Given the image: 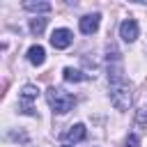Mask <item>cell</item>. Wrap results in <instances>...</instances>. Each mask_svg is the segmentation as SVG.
Here are the masks:
<instances>
[{
	"label": "cell",
	"mask_w": 147,
	"mask_h": 147,
	"mask_svg": "<svg viewBox=\"0 0 147 147\" xmlns=\"http://www.w3.org/2000/svg\"><path fill=\"white\" fill-rule=\"evenodd\" d=\"M106 74H108V85H110V101L117 110H129L131 106V83L124 76V62L122 53L117 51L115 44H108L106 51Z\"/></svg>",
	"instance_id": "cell-1"
},
{
	"label": "cell",
	"mask_w": 147,
	"mask_h": 147,
	"mask_svg": "<svg viewBox=\"0 0 147 147\" xmlns=\"http://www.w3.org/2000/svg\"><path fill=\"white\" fill-rule=\"evenodd\" d=\"M46 101H48L51 110L57 113V115H64L76 106V96L71 92L62 90V87H48L46 90Z\"/></svg>",
	"instance_id": "cell-2"
},
{
	"label": "cell",
	"mask_w": 147,
	"mask_h": 147,
	"mask_svg": "<svg viewBox=\"0 0 147 147\" xmlns=\"http://www.w3.org/2000/svg\"><path fill=\"white\" fill-rule=\"evenodd\" d=\"M39 96V90L34 85H23L21 90V99H18V110L23 115H30V117H39L37 110H34V101Z\"/></svg>",
	"instance_id": "cell-3"
},
{
	"label": "cell",
	"mask_w": 147,
	"mask_h": 147,
	"mask_svg": "<svg viewBox=\"0 0 147 147\" xmlns=\"http://www.w3.org/2000/svg\"><path fill=\"white\" fill-rule=\"evenodd\" d=\"M71 41H74V32L67 30V28H57V30H53V34H51V46L57 48V51L69 48Z\"/></svg>",
	"instance_id": "cell-4"
},
{
	"label": "cell",
	"mask_w": 147,
	"mask_h": 147,
	"mask_svg": "<svg viewBox=\"0 0 147 147\" xmlns=\"http://www.w3.org/2000/svg\"><path fill=\"white\" fill-rule=\"evenodd\" d=\"M138 32H140V28H138V23H136L133 18H124V21L119 23V37H122L126 44H133V41L138 39Z\"/></svg>",
	"instance_id": "cell-5"
},
{
	"label": "cell",
	"mask_w": 147,
	"mask_h": 147,
	"mask_svg": "<svg viewBox=\"0 0 147 147\" xmlns=\"http://www.w3.org/2000/svg\"><path fill=\"white\" fill-rule=\"evenodd\" d=\"M99 23H101V14H87L78 21V28L83 34H94L99 30Z\"/></svg>",
	"instance_id": "cell-6"
},
{
	"label": "cell",
	"mask_w": 147,
	"mask_h": 147,
	"mask_svg": "<svg viewBox=\"0 0 147 147\" xmlns=\"http://www.w3.org/2000/svg\"><path fill=\"white\" fill-rule=\"evenodd\" d=\"M85 136H87L85 124H74V126H69L60 138H62L64 142H80V140H85Z\"/></svg>",
	"instance_id": "cell-7"
},
{
	"label": "cell",
	"mask_w": 147,
	"mask_h": 147,
	"mask_svg": "<svg viewBox=\"0 0 147 147\" xmlns=\"http://www.w3.org/2000/svg\"><path fill=\"white\" fill-rule=\"evenodd\" d=\"M44 60H46V51H44V46L37 44V46H30V48H28V62H30V64L41 67Z\"/></svg>",
	"instance_id": "cell-8"
},
{
	"label": "cell",
	"mask_w": 147,
	"mask_h": 147,
	"mask_svg": "<svg viewBox=\"0 0 147 147\" xmlns=\"http://www.w3.org/2000/svg\"><path fill=\"white\" fill-rule=\"evenodd\" d=\"M62 78H64L67 83H80V80H87L90 76H87V74H83V71H78V69H74V67H64Z\"/></svg>",
	"instance_id": "cell-9"
},
{
	"label": "cell",
	"mask_w": 147,
	"mask_h": 147,
	"mask_svg": "<svg viewBox=\"0 0 147 147\" xmlns=\"http://www.w3.org/2000/svg\"><path fill=\"white\" fill-rule=\"evenodd\" d=\"M23 7L28 9V11H32V14H48L53 7H51V2H34V0H28V2H23Z\"/></svg>",
	"instance_id": "cell-10"
},
{
	"label": "cell",
	"mask_w": 147,
	"mask_h": 147,
	"mask_svg": "<svg viewBox=\"0 0 147 147\" xmlns=\"http://www.w3.org/2000/svg\"><path fill=\"white\" fill-rule=\"evenodd\" d=\"M46 21H48V18H41V16L30 18V32H32V34H41L44 28H46Z\"/></svg>",
	"instance_id": "cell-11"
},
{
	"label": "cell",
	"mask_w": 147,
	"mask_h": 147,
	"mask_svg": "<svg viewBox=\"0 0 147 147\" xmlns=\"http://www.w3.org/2000/svg\"><path fill=\"white\" fill-rule=\"evenodd\" d=\"M124 147H140V138L136 133H131L126 140H124Z\"/></svg>",
	"instance_id": "cell-12"
},
{
	"label": "cell",
	"mask_w": 147,
	"mask_h": 147,
	"mask_svg": "<svg viewBox=\"0 0 147 147\" xmlns=\"http://www.w3.org/2000/svg\"><path fill=\"white\" fill-rule=\"evenodd\" d=\"M145 124H147V110L140 108L138 110V126H145Z\"/></svg>",
	"instance_id": "cell-13"
},
{
	"label": "cell",
	"mask_w": 147,
	"mask_h": 147,
	"mask_svg": "<svg viewBox=\"0 0 147 147\" xmlns=\"http://www.w3.org/2000/svg\"><path fill=\"white\" fill-rule=\"evenodd\" d=\"M62 147H74V145H62Z\"/></svg>",
	"instance_id": "cell-14"
}]
</instances>
